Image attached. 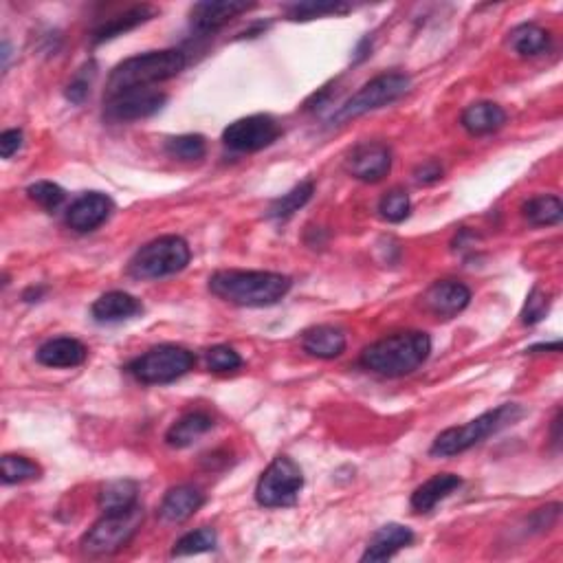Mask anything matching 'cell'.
I'll return each instance as SVG.
<instances>
[{
  "label": "cell",
  "mask_w": 563,
  "mask_h": 563,
  "mask_svg": "<svg viewBox=\"0 0 563 563\" xmlns=\"http://www.w3.org/2000/svg\"><path fill=\"white\" fill-rule=\"evenodd\" d=\"M291 278L273 271H216L209 278V291L218 300L247 306V308H264L282 302L291 291Z\"/></svg>",
  "instance_id": "6da1fadb"
},
{
  "label": "cell",
  "mask_w": 563,
  "mask_h": 563,
  "mask_svg": "<svg viewBox=\"0 0 563 563\" xmlns=\"http://www.w3.org/2000/svg\"><path fill=\"white\" fill-rule=\"evenodd\" d=\"M429 352H432L429 335L421 330H410V333H396L374 341L361 352L359 363L379 377L399 379L421 368L429 359Z\"/></svg>",
  "instance_id": "7a4b0ae2"
},
{
  "label": "cell",
  "mask_w": 563,
  "mask_h": 563,
  "mask_svg": "<svg viewBox=\"0 0 563 563\" xmlns=\"http://www.w3.org/2000/svg\"><path fill=\"white\" fill-rule=\"evenodd\" d=\"M185 66V53L176 49L148 51L135 55V58H128L117 64L113 73H110L106 97L132 91V88H152L159 82H168L172 77L181 75Z\"/></svg>",
  "instance_id": "3957f363"
},
{
  "label": "cell",
  "mask_w": 563,
  "mask_h": 563,
  "mask_svg": "<svg viewBox=\"0 0 563 563\" xmlns=\"http://www.w3.org/2000/svg\"><path fill=\"white\" fill-rule=\"evenodd\" d=\"M524 407L517 403H504L495 410H489L480 414L473 421L460 425V427H449L445 432H440L436 440L429 447V454L436 458H451L458 454H465L471 447L484 443L489 436L502 432L504 427L515 425L524 416Z\"/></svg>",
  "instance_id": "277c9868"
},
{
  "label": "cell",
  "mask_w": 563,
  "mask_h": 563,
  "mask_svg": "<svg viewBox=\"0 0 563 563\" xmlns=\"http://www.w3.org/2000/svg\"><path fill=\"white\" fill-rule=\"evenodd\" d=\"M192 260V251L181 236H161L143 245L130 258L128 273L135 280H161L181 273Z\"/></svg>",
  "instance_id": "5b68a950"
},
{
  "label": "cell",
  "mask_w": 563,
  "mask_h": 563,
  "mask_svg": "<svg viewBox=\"0 0 563 563\" xmlns=\"http://www.w3.org/2000/svg\"><path fill=\"white\" fill-rule=\"evenodd\" d=\"M410 88L412 80L405 73H383L374 77L366 86L359 88L344 106L337 108V113L330 117V124L341 126L350 119H357L361 115L372 113V110L399 102L403 95L410 93Z\"/></svg>",
  "instance_id": "8992f818"
},
{
  "label": "cell",
  "mask_w": 563,
  "mask_h": 563,
  "mask_svg": "<svg viewBox=\"0 0 563 563\" xmlns=\"http://www.w3.org/2000/svg\"><path fill=\"white\" fill-rule=\"evenodd\" d=\"M196 366L192 350L174 344L154 346L128 363V372L143 385H163L185 377Z\"/></svg>",
  "instance_id": "52a82bcc"
},
{
  "label": "cell",
  "mask_w": 563,
  "mask_h": 563,
  "mask_svg": "<svg viewBox=\"0 0 563 563\" xmlns=\"http://www.w3.org/2000/svg\"><path fill=\"white\" fill-rule=\"evenodd\" d=\"M143 524V506L135 504L128 511L104 513L91 531L82 537V550L86 555L104 557L124 548Z\"/></svg>",
  "instance_id": "ba28073f"
},
{
  "label": "cell",
  "mask_w": 563,
  "mask_h": 563,
  "mask_svg": "<svg viewBox=\"0 0 563 563\" xmlns=\"http://www.w3.org/2000/svg\"><path fill=\"white\" fill-rule=\"evenodd\" d=\"M302 489V467L289 456H278L262 471L256 484V502L262 509H286L297 502Z\"/></svg>",
  "instance_id": "9c48e42d"
},
{
  "label": "cell",
  "mask_w": 563,
  "mask_h": 563,
  "mask_svg": "<svg viewBox=\"0 0 563 563\" xmlns=\"http://www.w3.org/2000/svg\"><path fill=\"white\" fill-rule=\"evenodd\" d=\"M282 128L271 115H249L236 119L223 132V141L229 150L260 152L280 139Z\"/></svg>",
  "instance_id": "30bf717a"
},
{
  "label": "cell",
  "mask_w": 563,
  "mask_h": 563,
  "mask_svg": "<svg viewBox=\"0 0 563 563\" xmlns=\"http://www.w3.org/2000/svg\"><path fill=\"white\" fill-rule=\"evenodd\" d=\"M168 102V95L159 88H132L113 97H106L104 113L110 121H139L157 115Z\"/></svg>",
  "instance_id": "8fae6325"
},
{
  "label": "cell",
  "mask_w": 563,
  "mask_h": 563,
  "mask_svg": "<svg viewBox=\"0 0 563 563\" xmlns=\"http://www.w3.org/2000/svg\"><path fill=\"white\" fill-rule=\"evenodd\" d=\"M344 168L352 179L363 183H379L392 170V150L379 141H363L352 148Z\"/></svg>",
  "instance_id": "7c38bea8"
},
{
  "label": "cell",
  "mask_w": 563,
  "mask_h": 563,
  "mask_svg": "<svg viewBox=\"0 0 563 563\" xmlns=\"http://www.w3.org/2000/svg\"><path fill=\"white\" fill-rule=\"evenodd\" d=\"M115 203L110 201V196L102 192H88L82 194L66 212V225H69L77 234H88L102 227L106 220L113 214Z\"/></svg>",
  "instance_id": "4fadbf2b"
},
{
  "label": "cell",
  "mask_w": 563,
  "mask_h": 563,
  "mask_svg": "<svg viewBox=\"0 0 563 563\" xmlns=\"http://www.w3.org/2000/svg\"><path fill=\"white\" fill-rule=\"evenodd\" d=\"M253 7H256L253 3H238V0H214V3L205 0V3H196L190 11L192 29L207 36V33L223 29L240 14H247Z\"/></svg>",
  "instance_id": "5bb4252c"
},
{
  "label": "cell",
  "mask_w": 563,
  "mask_h": 563,
  "mask_svg": "<svg viewBox=\"0 0 563 563\" xmlns=\"http://www.w3.org/2000/svg\"><path fill=\"white\" fill-rule=\"evenodd\" d=\"M469 302H471L469 286L456 280L434 282L423 295V306L427 311L443 319L456 317L458 313L465 311Z\"/></svg>",
  "instance_id": "9a60e30c"
},
{
  "label": "cell",
  "mask_w": 563,
  "mask_h": 563,
  "mask_svg": "<svg viewBox=\"0 0 563 563\" xmlns=\"http://www.w3.org/2000/svg\"><path fill=\"white\" fill-rule=\"evenodd\" d=\"M203 504L205 493L192 487V484H181V487H174L165 493V498L159 506V517L165 524H183L190 520L196 511H201Z\"/></svg>",
  "instance_id": "2e32d148"
},
{
  "label": "cell",
  "mask_w": 563,
  "mask_h": 563,
  "mask_svg": "<svg viewBox=\"0 0 563 563\" xmlns=\"http://www.w3.org/2000/svg\"><path fill=\"white\" fill-rule=\"evenodd\" d=\"M88 357V348L80 339L73 337H55L44 341L38 348L36 359L47 368H77Z\"/></svg>",
  "instance_id": "e0dca14e"
},
{
  "label": "cell",
  "mask_w": 563,
  "mask_h": 563,
  "mask_svg": "<svg viewBox=\"0 0 563 563\" xmlns=\"http://www.w3.org/2000/svg\"><path fill=\"white\" fill-rule=\"evenodd\" d=\"M143 313V304L135 295L124 291L104 293L99 300L93 302L91 315L97 324H119Z\"/></svg>",
  "instance_id": "ac0fdd59"
},
{
  "label": "cell",
  "mask_w": 563,
  "mask_h": 563,
  "mask_svg": "<svg viewBox=\"0 0 563 563\" xmlns=\"http://www.w3.org/2000/svg\"><path fill=\"white\" fill-rule=\"evenodd\" d=\"M412 542H414L412 528H407L403 524H385L372 535L361 561H388Z\"/></svg>",
  "instance_id": "d6986e66"
},
{
  "label": "cell",
  "mask_w": 563,
  "mask_h": 563,
  "mask_svg": "<svg viewBox=\"0 0 563 563\" xmlns=\"http://www.w3.org/2000/svg\"><path fill=\"white\" fill-rule=\"evenodd\" d=\"M346 333L337 326L322 324L308 328L302 337V348L317 359H337L346 352Z\"/></svg>",
  "instance_id": "ffe728a7"
},
{
  "label": "cell",
  "mask_w": 563,
  "mask_h": 563,
  "mask_svg": "<svg viewBox=\"0 0 563 563\" xmlns=\"http://www.w3.org/2000/svg\"><path fill=\"white\" fill-rule=\"evenodd\" d=\"M460 484L462 480L456 476V473H436L434 478L423 482L421 487L412 493V509L416 513L434 511V506L447 500L451 493L460 489Z\"/></svg>",
  "instance_id": "44dd1931"
},
{
  "label": "cell",
  "mask_w": 563,
  "mask_h": 563,
  "mask_svg": "<svg viewBox=\"0 0 563 563\" xmlns=\"http://www.w3.org/2000/svg\"><path fill=\"white\" fill-rule=\"evenodd\" d=\"M506 110L493 102H478L465 108V113L460 117V124L465 128L469 135L482 137L491 135V132H498L506 124Z\"/></svg>",
  "instance_id": "7402d4cb"
},
{
  "label": "cell",
  "mask_w": 563,
  "mask_h": 563,
  "mask_svg": "<svg viewBox=\"0 0 563 563\" xmlns=\"http://www.w3.org/2000/svg\"><path fill=\"white\" fill-rule=\"evenodd\" d=\"M212 427H214L212 414H207L203 410L187 412L168 429V434H165V443H168L172 449H185V447L194 445L196 440L205 436Z\"/></svg>",
  "instance_id": "603a6c76"
},
{
  "label": "cell",
  "mask_w": 563,
  "mask_h": 563,
  "mask_svg": "<svg viewBox=\"0 0 563 563\" xmlns=\"http://www.w3.org/2000/svg\"><path fill=\"white\" fill-rule=\"evenodd\" d=\"M159 14L157 7L152 5H135L130 7L124 14H117L110 20H106L102 27H97L93 33V44H102L106 40H113L117 36H124V33L137 29L143 22L152 20L154 16Z\"/></svg>",
  "instance_id": "cb8c5ba5"
},
{
  "label": "cell",
  "mask_w": 563,
  "mask_h": 563,
  "mask_svg": "<svg viewBox=\"0 0 563 563\" xmlns=\"http://www.w3.org/2000/svg\"><path fill=\"white\" fill-rule=\"evenodd\" d=\"M509 47L522 58H533L550 47V33L535 22H524L509 33Z\"/></svg>",
  "instance_id": "d4e9b609"
},
{
  "label": "cell",
  "mask_w": 563,
  "mask_h": 563,
  "mask_svg": "<svg viewBox=\"0 0 563 563\" xmlns=\"http://www.w3.org/2000/svg\"><path fill=\"white\" fill-rule=\"evenodd\" d=\"M139 487L132 480H113L108 482L99 491V509L102 513H117L128 511L132 506L139 504Z\"/></svg>",
  "instance_id": "484cf974"
},
{
  "label": "cell",
  "mask_w": 563,
  "mask_h": 563,
  "mask_svg": "<svg viewBox=\"0 0 563 563\" xmlns=\"http://www.w3.org/2000/svg\"><path fill=\"white\" fill-rule=\"evenodd\" d=\"M522 214L528 223L535 227H550V225L561 223L563 205L559 201V196L542 194V196L528 198V201L522 205Z\"/></svg>",
  "instance_id": "4316f807"
},
{
  "label": "cell",
  "mask_w": 563,
  "mask_h": 563,
  "mask_svg": "<svg viewBox=\"0 0 563 563\" xmlns=\"http://www.w3.org/2000/svg\"><path fill=\"white\" fill-rule=\"evenodd\" d=\"M313 194H315V183L313 181H302L300 185H295L291 192H286L280 198H275V201L267 209V216L273 218V220L291 218L295 212H300V209L308 201H311Z\"/></svg>",
  "instance_id": "83f0119b"
},
{
  "label": "cell",
  "mask_w": 563,
  "mask_h": 563,
  "mask_svg": "<svg viewBox=\"0 0 563 563\" xmlns=\"http://www.w3.org/2000/svg\"><path fill=\"white\" fill-rule=\"evenodd\" d=\"M216 531L209 526L196 528L192 533H185L179 542L172 548V557H190V555H201L209 553V550L216 548Z\"/></svg>",
  "instance_id": "f1b7e54d"
},
{
  "label": "cell",
  "mask_w": 563,
  "mask_h": 563,
  "mask_svg": "<svg viewBox=\"0 0 563 563\" xmlns=\"http://www.w3.org/2000/svg\"><path fill=\"white\" fill-rule=\"evenodd\" d=\"M3 482L5 484H22V482H31V480H40L42 478V467L38 462H33L25 456H14L7 454L3 456Z\"/></svg>",
  "instance_id": "f546056e"
},
{
  "label": "cell",
  "mask_w": 563,
  "mask_h": 563,
  "mask_svg": "<svg viewBox=\"0 0 563 563\" xmlns=\"http://www.w3.org/2000/svg\"><path fill=\"white\" fill-rule=\"evenodd\" d=\"M165 152L179 161H201L207 154V141L203 135H179L165 141Z\"/></svg>",
  "instance_id": "4dcf8cb0"
},
{
  "label": "cell",
  "mask_w": 563,
  "mask_h": 563,
  "mask_svg": "<svg viewBox=\"0 0 563 563\" xmlns=\"http://www.w3.org/2000/svg\"><path fill=\"white\" fill-rule=\"evenodd\" d=\"M352 7L346 3H315V0H308V3H295L286 7V16L291 20H313V18H324V16H341L348 14Z\"/></svg>",
  "instance_id": "1f68e13d"
},
{
  "label": "cell",
  "mask_w": 563,
  "mask_h": 563,
  "mask_svg": "<svg viewBox=\"0 0 563 563\" xmlns=\"http://www.w3.org/2000/svg\"><path fill=\"white\" fill-rule=\"evenodd\" d=\"M412 212V201L405 190H390L379 201V214L388 223H403V220Z\"/></svg>",
  "instance_id": "d6a6232c"
},
{
  "label": "cell",
  "mask_w": 563,
  "mask_h": 563,
  "mask_svg": "<svg viewBox=\"0 0 563 563\" xmlns=\"http://www.w3.org/2000/svg\"><path fill=\"white\" fill-rule=\"evenodd\" d=\"M550 304H553V300H550V293H546L542 286H533V291L528 293L526 304L522 308V324L535 326L542 322L550 311Z\"/></svg>",
  "instance_id": "836d02e7"
},
{
  "label": "cell",
  "mask_w": 563,
  "mask_h": 563,
  "mask_svg": "<svg viewBox=\"0 0 563 563\" xmlns=\"http://www.w3.org/2000/svg\"><path fill=\"white\" fill-rule=\"evenodd\" d=\"M27 194L33 203H38L40 207L47 209V212H55L64 203L66 192L60 185H55L51 181H38L27 187Z\"/></svg>",
  "instance_id": "e575fe53"
},
{
  "label": "cell",
  "mask_w": 563,
  "mask_h": 563,
  "mask_svg": "<svg viewBox=\"0 0 563 563\" xmlns=\"http://www.w3.org/2000/svg\"><path fill=\"white\" fill-rule=\"evenodd\" d=\"M207 368L212 372H234L242 368V357L229 346H214L205 352Z\"/></svg>",
  "instance_id": "d590c367"
},
{
  "label": "cell",
  "mask_w": 563,
  "mask_h": 563,
  "mask_svg": "<svg viewBox=\"0 0 563 563\" xmlns=\"http://www.w3.org/2000/svg\"><path fill=\"white\" fill-rule=\"evenodd\" d=\"M93 77H95V64H86L84 69L77 73L69 88H66V99L73 104H82L84 99L88 97V93H91V82H93Z\"/></svg>",
  "instance_id": "8d00e7d4"
},
{
  "label": "cell",
  "mask_w": 563,
  "mask_h": 563,
  "mask_svg": "<svg viewBox=\"0 0 563 563\" xmlns=\"http://www.w3.org/2000/svg\"><path fill=\"white\" fill-rule=\"evenodd\" d=\"M443 174H445L443 165L432 159V161H425V163L418 165V168L414 170V179H416V183H421V185H434V183L443 179Z\"/></svg>",
  "instance_id": "74e56055"
},
{
  "label": "cell",
  "mask_w": 563,
  "mask_h": 563,
  "mask_svg": "<svg viewBox=\"0 0 563 563\" xmlns=\"http://www.w3.org/2000/svg\"><path fill=\"white\" fill-rule=\"evenodd\" d=\"M22 141H25L22 130H18V128L5 130L3 135H0V154H3V159L14 157V154L22 148Z\"/></svg>",
  "instance_id": "f35d334b"
},
{
  "label": "cell",
  "mask_w": 563,
  "mask_h": 563,
  "mask_svg": "<svg viewBox=\"0 0 563 563\" xmlns=\"http://www.w3.org/2000/svg\"><path fill=\"white\" fill-rule=\"evenodd\" d=\"M42 293H44V289H36V286H31V289L25 291V295H22V300H25V302H38L40 297H42Z\"/></svg>",
  "instance_id": "ab89813d"
}]
</instances>
